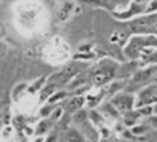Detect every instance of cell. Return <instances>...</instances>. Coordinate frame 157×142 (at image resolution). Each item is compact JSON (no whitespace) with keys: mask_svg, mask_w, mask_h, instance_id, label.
<instances>
[{"mask_svg":"<svg viewBox=\"0 0 157 142\" xmlns=\"http://www.w3.org/2000/svg\"><path fill=\"white\" fill-rule=\"evenodd\" d=\"M112 77H113V68H110V67H101L97 73L94 74V83L100 86V85L107 83Z\"/></svg>","mask_w":157,"mask_h":142,"instance_id":"obj_1","label":"cell"},{"mask_svg":"<svg viewBox=\"0 0 157 142\" xmlns=\"http://www.w3.org/2000/svg\"><path fill=\"white\" fill-rule=\"evenodd\" d=\"M132 104H133V98L130 95H118L117 98L113 100V106L117 107L118 110H121V112L130 110Z\"/></svg>","mask_w":157,"mask_h":142,"instance_id":"obj_2","label":"cell"},{"mask_svg":"<svg viewBox=\"0 0 157 142\" xmlns=\"http://www.w3.org/2000/svg\"><path fill=\"white\" fill-rule=\"evenodd\" d=\"M157 100V94L154 88H148L145 89L144 92H140V100H139V104H148V103Z\"/></svg>","mask_w":157,"mask_h":142,"instance_id":"obj_3","label":"cell"},{"mask_svg":"<svg viewBox=\"0 0 157 142\" xmlns=\"http://www.w3.org/2000/svg\"><path fill=\"white\" fill-rule=\"evenodd\" d=\"M83 103H85L83 97H74V98H71L70 103H68V110L70 112H76V110H78L83 106Z\"/></svg>","mask_w":157,"mask_h":142,"instance_id":"obj_4","label":"cell"},{"mask_svg":"<svg viewBox=\"0 0 157 142\" xmlns=\"http://www.w3.org/2000/svg\"><path fill=\"white\" fill-rule=\"evenodd\" d=\"M68 139H70V142H83L82 135H78L77 132H74V130H71L68 133Z\"/></svg>","mask_w":157,"mask_h":142,"instance_id":"obj_5","label":"cell"},{"mask_svg":"<svg viewBox=\"0 0 157 142\" xmlns=\"http://www.w3.org/2000/svg\"><path fill=\"white\" fill-rule=\"evenodd\" d=\"M70 11H71V3H65L63 8L60 9V15H59V17H60L62 20H65V18L68 17V12H70Z\"/></svg>","mask_w":157,"mask_h":142,"instance_id":"obj_6","label":"cell"},{"mask_svg":"<svg viewBox=\"0 0 157 142\" xmlns=\"http://www.w3.org/2000/svg\"><path fill=\"white\" fill-rule=\"evenodd\" d=\"M26 86H27V85H24V83L18 85V88H17V89L14 91V97H18V94L21 92V91H23V89H24V88H26Z\"/></svg>","mask_w":157,"mask_h":142,"instance_id":"obj_7","label":"cell"},{"mask_svg":"<svg viewBox=\"0 0 157 142\" xmlns=\"http://www.w3.org/2000/svg\"><path fill=\"white\" fill-rule=\"evenodd\" d=\"M48 113H50V107H44L41 110V115H48Z\"/></svg>","mask_w":157,"mask_h":142,"instance_id":"obj_8","label":"cell"},{"mask_svg":"<svg viewBox=\"0 0 157 142\" xmlns=\"http://www.w3.org/2000/svg\"><path fill=\"white\" fill-rule=\"evenodd\" d=\"M153 124H154V125L157 127V118H156V120H153Z\"/></svg>","mask_w":157,"mask_h":142,"instance_id":"obj_9","label":"cell"},{"mask_svg":"<svg viewBox=\"0 0 157 142\" xmlns=\"http://www.w3.org/2000/svg\"><path fill=\"white\" fill-rule=\"evenodd\" d=\"M35 142H42V139H38V141H35Z\"/></svg>","mask_w":157,"mask_h":142,"instance_id":"obj_10","label":"cell"}]
</instances>
